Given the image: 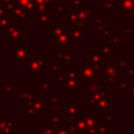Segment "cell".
Listing matches in <instances>:
<instances>
[{
  "mask_svg": "<svg viewBox=\"0 0 134 134\" xmlns=\"http://www.w3.org/2000/svg\"><path fill=\"white\" fill-rule=\"evenodd\" d=\"M63 118H64V115H59V114L49 115V119H51L52 122H54V124H62Z\"/></svg>",
  "mask_w": 134,
  "mask_h": 134,
  "instance_id": "484cf974",
  "label": "cell"
},
{
  "mask_svg": "<svg viewBox=\"0 0 134 134\" xmlns=\"http://www.w3.org/2000/svg\"><path fill=\"white\" fill-rule=\"evenodd\" d=\"M126 74H127V75L130 77V80H131V79H133V77H134V68L130 66V67L127 69V71H126Z\"/></svg>",
  "mask_w": 134,
  "mask_h": 134,
  "instance_id": "d6a6232c",
  "label": "cell"
},
{
  "mask_svg": "<svg viewBox=\"0 0 134 134\" xmlns=\"http://www.w3.org/2000/svg\"><path fill=\"white\" fill-rule=\"evenodd\" d=\"M118 67H119L120 74L124 75V74H126L127 69L130 67V62L129 61H126L125 57H120L119 58V61H118Z\"/></svg>",
  "mask_w": 134,
  "mask_h": 134,
  "instance_id": "ac0fdd59",
  "label": "cell"
},
{
  "mask_svg": "<svg viewBox=\"0 0 134 134\" xmlns=\"http://www.w3.org/2000/svg\"><path fill=\"white\" fill-rule=\"evenodd\" d=\"M106 18H103L100 17L96 22H95V25H96V31L97 32H102L104 29H105V25H106Z\"/></svg>",
  "mask_w": 134,
  "mask_h": 134,
  "instance_id": "44dd1931",
  "label": "cell"
},
{
  "mask_svg": "<svg viewBox=\"0 0 134 134\" xmlns=\"http://www.w3.org/2000/svg\"><path fill=\"white\" fill-rule=\"evenodd\" d=\"M130 98L131 99H134V77L130 80Z\"/></svg>",
  "mask_w": 134,
  "mask_h": 134,
  "instance_id": "f546056e",
  "label": "cell"
},
{
  "mask_svg": "<svg viewBox=\"0 0 134 134\" xmlns=\"http://www.w3.org/2000/svg\"><path fill=\"white\" fill-rule=\"evenodd\" d=\"M110 40H111V42H109V43L114 49H116L117 47L120 46V35H119V32H113L110 36Z\"/></svg>",
  "mask_w": 134,
  "mask_h": 134,
  "instance_id": "d6986e66",
  "label": "cell"
},
{
  "mask_svg": "<svg viewBox=\"0 0 134 134\" xmlns=\"http://www.w3.org/2000/svg\"><path fill=\"white\" fill-rule=\"evenodd\" d=\"M100 86H102V81L100 80H95V81H92V82H88L82 88V93L85 94L86 96L90 95V94L94 93Z\"/></svg>",
  "mask_w": 134,
  "mask_h": 134,
  "instance_id": "30bf717a",
  "label": "cell"
},
{
  "mask_svg": "<svg viewBox=\"0 0 134 134\" xmlns=\"http://www.w3.org/2000/svg\"><path fill=\"white\" fill-rule=\"evenodd\" d=\"M86 134H97V126L88 128L86 131Z\"/></svg>",
  "mask_w": 134,
  "mask_h": 134,
  "instance_id": "1f68e13d",
  "label": "cell"
},
{
  "mask_svg": "<svg viewBox=\"0 0 134 134\" xmlns=\"http://www.w3.org/2000/svg\"><path fill=\"white\" fill-rule=\"evenodd\" d=\"M63 1H67V0H63Z\"/></svg>",
  "mask_w": 134,
  "mask_h": 134,
  "instance_id": "60d3db41",
  "label": "cell"
},
{
  "mask_svg": "<svg viewBox=\"0 0 134 134\" xmlns=\"http://www.w3.org/2000/svg\"><path fill=\"white\" fill-rule=\"evenodd\" d=\"M133 39H134V32H133Z\"/></svg>",
  "mask_w": 134,
  "mask_h": 134,
  "instance_id": "ab89813d",
  "label": "cell"
},
{
  "mask_svg": "<svg viewBox=\"0 0 134 134\" xmlns=\"http://www.w3.org/2000/svg\"><path fill=\"white\" fill-rule=\"evenodd\" d=\"M63 86H64V89L68 92V94H72L73 91L79 87L77 79H67Z\"/></svg>",
  "mask_w": 134,
  "mask_h": 134,
  "instance_id": "5bb4252c",
  "label": "cell"
},
{
  "mask_svg": "<svg viewBox=\"0 0 134 134\" xmlns=\"http://www.w3.org/2000/svg\"><path fill=\"white\" fill-rule=\"evenodd\" d=\"M67 30H68V32L70 35L72 43L73 42L81 43L83 41V39L87 37V30H82V29L74 28V27H71V26H67Z\"/></svg>",
  "mask_w": 134,
  "mask_h": 134,
  "instance_id": "ba28073f",
  "label": "cell"
},
{
  "mask_svg": "<svg viewBox=\"0 0 134 134\" xmlns=\"http://www.w3.org/2000/svg\"><path fill=\"white\" fill-rule=\"evenodd\" d=\"M129 53H130V57H134V46H131L129 48Z\"/></svg>",
  "mask_w": 134,
  "mask_h": 134,
  "instance_id": "e575fe53",
  "label": "cell"
},
{
  "mask_svg": "<svg viewBox=\"0 0 134 134\" xmlns=\"http://www.w3.org/2000/svg\"><path fill=\"white\" fill-rule=\"evenodd\" d=\"M130 112L131 113H134V104H131L130 105Z\"/></svg>",
  "mask_w": 134,
  "mask_h": 134,
  "instance_id": "8d00e7d4",
  "label": "cell"
},
{
  "mask_svg": "<svg viewBox=\"0 0 134 134\" xmlns=\"http://www.w3.org/2000/svg\"><path fill=\"white\" fill-rule=\"evenodd\" d=\"M68 6L66 4V1H60L54 0V14H67Z\"/></svg>",
  "mask_w": 134,
  "mask_h": 134,
  "instance_id": "9a60e30c",
  "label": "cell"
},
{
  "mask_svg": "<svg viewBox=\"0 0 134 134\" xmlns=\"http://www.w3.org/2000/svg\"><path fill=\"white\" fill-rule=\"evenodd\" d=\"M55 134H69V132H68L67 128L66 129H57Z\"/></svg>",
  "mask_w": 134,
  "mask_h": 134,
  "instance_id": "836d02e7",
  "label": "cell"
},
{
  "mask_svg": "<svg viewBox=\"0 0 134 134\" xmlns=\"http://www.w3.org/2000/svg\"><path fill=\"white\" fill-rule=\"evenodd\" d=\"M119 20H120V27L121 28L129 26L134 30V8L129 14H127L122 18H120Z\"/></svg>",
  "mask_w": 134,
  "mask_h": 134,
  "instance_id": "7c38bea8",
  "label": "cell"
},
{
  "mask_svg": "<svg viewBox=\"0 0 134 134\" xmlns=\"http://www.w3.org/2000/svg\"><path fill=\"white\" fill-rule=\"evenodd\" d=\"M100 34H102L100 36H102L103 38H110V36L112 35V32H111V28H110V27H105V29H104Z\"/></svg>",
  "mask_w": 134,
  "mask_h": 134,
  "instance_id": "f1b7e54d",
  "label": "cell"
},
{
  "mask_svg": "<svg viewBox=\"0 0 134 134\" xmlns=\"http://www.w3.org/2000/svg\"><path fill=\"white\" fill-rule=\"evenodd\" d=\"M134 8V0H116L115 3V16L116 19L122 18Z\"/></svg>",
  "mask_w": 134,
  "mask_h": 134,
  "instance_id": "3957f363",
  "label": "cell"
},
{
  "mask_svg": "<svg viewBox=\"0 0 134 134\" xmlns=\"http://www.w3.org/2000/svg\"><path fill=\"white\" fill-rule=\"evenodd\" d=\"M116 90H129L130 89V80L128 81H120L115 86Z\"/></svg>",
  "mask_w": 134,
  "mask_h": 134,
  "instance_id": "7402d4cb",
  "label": "cell"
},
{
  "mask_svg": "<svg viewBox=\"0 0 134 134\" xmlns=\"http://www.w3.org/2000/svg\"><path fill=\"white\" fill-rule=\"evenodd\" d=\"M108 2H110V3H112V4H114L115 5V3H116V0H107Z\"/></svg>",
  "mask_w": 134,
  "mask_h": 134,
  "instance_id": "74e56055",
  "label": "cell"
},
{
  "mask_svg": "<svg viewBox=\"0 0 134 134\" xmlns=\"http://www.w3.org/2000/svg\"><path fill=\"white\" fill-rule=\"evenodd\" d=\"M29 63V71L31 74H39V75H43L44 74V59H40V58H31L30 60H28Z\"/></svg>",
  "mask_w": 134,
  "mask_h": 134,
  "instance_id": "5b68a950",
  "label": "cell"
},
{
  "mask_svg": "<svg viewBox=\"0 0 134 134\" xmlns=\"http://www.w3.org/2000/svg\"><path fill=\"white\" fill-rule=\"evenodd\" d=\"M102 119H105L106 121H107V124H113V122H115V119H116V117H115V114H113V113H108V114H106L105 116H103L102 117Z\"/></svg>",
  "mask_w": 134,
  "mask_h": 134,
  "instance_id": "d4e9b609",
  "label": "cell"
},
{
  "mask_svg": "<svg viewBox=\"0 0 134 134\" xmlns=\"http://www.w3.org/2000/svg\"><path fill=\"white\" fill-rule=\"evenodd\" d=\"M50 71H49V74H51V75H53V76H55V75H58V74H60V73H62L64 70H63V67L62 66H60L59 65V63H57V62H51L50 63Z\"/></svg>",
  "mask_w": 134,
  "mask_h": 134,
  "instance_id": "e0dca14e",
  "label": "cell"
},
{
  "mask_svg": "<svg viewBox=\"0 0 134 134\" xmlns=\"http://www.w3.org/2000/svg\"><path fill=\"white\" fill-rule=\"evenodd\" d=\"M124 29H125V37H126V38H133V32H134V30H133L131 27L126 26V27H124Z\"/></svg>",
  "mask_w": 134,
  "mask_h": 134,
  "instance_id": "83f0119b",
  "label": "cell"
},
{
  "mask_svg": "<svg viewBox=\"0 0 134 134\" xmlns=\"http://www.w3.org/2000/svg\"><path fill=\"white\" fill-rule=\"evenodd\" d=\"M53 55H54V62L59 63V61H62L64 67H66V66H67V68L72 67L73 55L70 52H58V51H55Z\"/></svg>",
  "mask_w": 134,
  "mask_h": 134,
  "instance_id": "9c48e42d",
  "label": "cell"
},
{
  "mask_svg": "<svg viewBox=\"0 0 134 134\" xmlns=\"http://www.w3.org/2000/svg\"><path fill=\"white\" fill-rule=\"evenodd\" d=\"M106 13H107V14H108V15H109V14H110V13H111V10H110V9H106Z\"/></svg>",
  "mask_w": 134,
  "mask_h": 134,
  "instance_id": "f35d334b",
  "label": "cell"
},
{
  "mask_svg": "<svg viewBox=\"0 0 134 134\" xmlns=\"http://www.w3.org/2000/svg\"><path fill=\"white\" fill-rule=\"evenodd\" d=\"M100 6H102V8L110 9V10H111V8H115V5L112 4V3H110V2H108L107 0H104V1L100 3Z\"/></svg>",
  "mask_w": 134,
  "mask_h": 134,
  "instance_id": "4316f807",
  "label": "cell"
},
{
  "mask_svg": "<svg viewBox=\"0 0 134 134\" xmlns=\"http://www.w3.org/2000/svg\"><path fill=\"white\" fill-rule=\"evenodd\" d=\"M96 51H98L103 57H105L107 59V57H109L111 53H113L115 51V49L110 45L109 42H103L99 46L96 47Z\"/></svg>",
  "mask_w": 134,
  "mask_h": 134,
  "instance_id": "4fadbf2b",
  "label": "cell"
},
{
  "mask_svg": "<svg viewBox=\"0 0 134 134\" xmlns=\"http://www.w3.org/2000/svg\"><path fill=\"white\" fill-rule=\"evenodd\" d=\"M53 45L55 47H62V46H68V47H72L73 43L71 41L70 35L67 30V28H65L59 36H57L54 38V43Z\"/></svg>",
  "mask_w": 134,
  "mask_h": 134,
  "instance_id": "8992f818",
  "label": "cell"
},
{
  "mask_svg": "<svg viewBox=\"0 0 134 134\" xmlns=\"http://www.w3.org/2000/svg\"><path fill=\"white\" fill-rule=\"evenodd\" d=\"M99 75H100V81H104L106 83L105 84L106 86L115 84L117 81H119L121 76L119 67H118V62L106 61L102 67Z\"/></svg>",
  "mask_w": 134,
  "mask_h": 134,
  "instance_id": "6da1fadb",
  "label": "cell"
},
{
  "mask_svg": "<svg viewBox=\"0 0 134 134\" xmlns=\"http://www.w3.org/2000/svg\"><path fill=\"white\" fill-rule=\"evenodd\" d=\"M54 80H55V81H58L60 85H64V84H65V82H66V80H67V74H66V72H65V71H63L62 73H60V74L55 75V76H54Z\"/></svg>",
  "mask_w": 134,
  "mask_h": 134,
  "instance_id": "cb8c5ba5",
  "label": "cell"
},
{
  "mask_svg": "<svg viewBox=\"0 0 134 134\" xmlns=\"http://www.w3.org/2000/svg\"><path fill=\"white\" fill-rule=\"evenodd\" d=\"M63 112H64V116H65V117L72 118V119L80 118V117L83 115V112H82V105L79 104L76 99H73L72 104L64 105V107H63Z\"/></svg>",
  "mask_w": 134,
  "mask_h": 134,
  "instance_id": "7a4b0ae2",
  "label": "cell"
},
{
  "mask_svg": "<svg viewBox=\"0 0 134 134\" xmlns=\"http://www.w3.org/2000/svg\"><path fill=\"white\" fill-rule=\"evenodd\" d=\"M97 134H110V125H99L97 126Z\"/></svg>",
  "mask_w": 134,
  "mask_h": 134,
  "instance_id": "603a6c76",
  "label": "cell"
},
{
  "mask_svg": "<svg viewBox=\"0 0 134 134\" xmlns=\"http://www.w3.org/2000/svg\"><path fill=\"white\" fill-rule=\"evenodd\" d=\"M40 85H41V88H43L44 90H45V93H46V89H48V90H51V89H53V86L52 85H49L48 83H46V82H40Z\"/></svg>",
  "mask_w": 134,
  "mask_h": 134,
  "instance_id": "4dcf8cb0",
  "label": "cell"
},
{
  "mask_svg": "<svg viewBox=\"0 0 134 134\" xmlns=\"http://www.w3.org/2000/svg\"><path fill=\"white\" fill-rule=\"evenodd\" d=\"M73 124H74V126H75V128H76V130L80 132V133H83V132H86L87 131V127H86V125H85V122H84V120L80 117V118H76V119H73Z\"/></svg>",
  "mask_w": 134,
  "mask_h": 134,
  "instance_id": "ffe728a7",
  "label": "cell"
},
{
  "mask_svg": "<svg viewBox=\"0 0 134 134\" xmlns=\"http://www.w3.org/2000/svg\"><path fill=\"white\" fill-rule=\"evenodd\" d=\"M49 98H51V100H52L53 104H57V102H58V97H57L55 95H50Z\"/></svg>",
  "mask_w": 134,
  "mask_h": 134,
  "instance_id": "d590c367",
  "label": "cell"
},
{
  "mask_svg": "<svg viewBox=\"0 0 134 134\" xmlns=\"http://www.w3.org/2000/svg\"><path fill=\"white\" fill-rule=\"evenodd\" d=\"M86 61L90 62V63H94V64L104 65L107 60L98 51L95 50V51H87V53H86Z\"/></svg>",
  "mask_w": 134,
  "mask_h": 134,
  "instance_id": "8fae6325",
  "label": "cell"
},
{
  "mask_svg": "<svg viewBox=\"0 0 134 134\" xmlns=\"http://www.w3.org/2000/svg\"><path fill=\"white\" fill-rule=\"evenodd\" d=\"M65 29L64 25L62 23H59V24H53L52 27L49 28V37H52V38H55L57 36H59L63 30Z\"/></svg>",
  "mask_w": 134,
  "mask_h": 134,
  "instance_id": "2e32d148",
  "label": "cell"
},
{
  "mask_svg": "<svg viewBox=\"0 0 134 134\" xmlns=\"http://www.w3.org/2000/svg\"><path fill=\"white\" fill-rule=\"evenodd\" d=\"M110 108H111V95L106 93L97 102V104L95 106V110L98 114H100V118H102L106 114L110 113Z\"/></svg>",
  "mask_w": 134,
  "mask_h": 134,
  "instance_id": "277c9868",
  "label": "cell"
},
{
  "mask_svg": "<svg viewBox=\"0 0 134 134\" xmlns=\"http://www.w3.org/2000/svg\"><path fill=\"white\" fill-rule=\"evenodd\" d=\"M106 94V85L102 84V86L92 94L87 95V100L89 103V105L91 106L92 109H95V106L97 104V102Z\"/></svg>",
  "mask_w": 134,
  "mask_h": 134,
  "instance_id": "52a82bcc",
  "label": "cell"
}]
</instances>
